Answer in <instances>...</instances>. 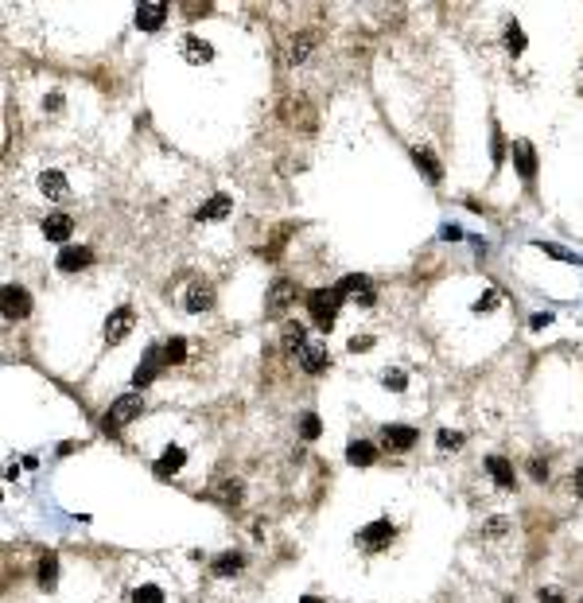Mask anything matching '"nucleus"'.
I'll return each mask as SVG.
<instances>
[{
	"instance_id": "obj_1",
	"label": "nucleus",
	"mask_w": 583,
	"mask_h": 603,
	"mask_svg": "<svg viewBox=\"0 0 583 603\" xmlns=\"http://www.w3.org/2000/svg\"><path fill=\"white\" fill-rule=\"evenodd\" d=\"M338 304H343V292H338V288H315V292H307V311H311L315 327H323V331L335 327Z\"/></svg>"
},
{
	"instance_id": "obj_2",
	"label": "nucleus",
	"mask_w": 583,
	"mask_h": 603,
	"mask_svg": "<svg viewBox=\"0 0 583 603\" xmlns=\"http://www.w3.org/2000/svg\"><path fill=\"white\" fill-rule=\"evenodd\" d=\"M140 412H144V401H140V393H124V397H117V401H113V409L105 412L102 428H105L109 436H117L124 425H129V420H137Z\"/></svg>"
},
{
	"instance_id": "obj_3",
	"label": "nucleus",
	"mask_w": 583,
	"mask_h": 603,
	"mask_svg": "<svg viewBox=\"0 0 583 603\" xmlns=\"http://www.w3.org/2000/svg\"><path fill=\"white\" fill-rule=\"evenodd\" d=\"M132 324H137L132 308H113L109 319H105V343H109V346L124 343V338H129V331H132Z\"/></svg>"
},
{
	"instance_id": "obj_4",
	"label": "nucleus",
	"mask_w": 583,
	"mask_h": 603,
	"mask_svg": "<svg viewBox=\"0 0 583 603\" xmlns=\"http://www.w3.org/2000/svg\"><path fill=\"white\" fill-rule=\"evenodd\" d=\"M0 308H4L8 319H23L31 311V296L23 292L20 284H4V292H0Z\"/></svg>"
},
{
	"instance_id": "obj_5",
	"label": "nucleus",
	"mask_w": 583,
	"mask_h": 603,
	"mask_svg": "<svg viewBox=\"0 0 583 603\" xmlns=\"http://www.w3.org/2000/svg\"><path fill=\"white\" fill-rule=\"evenodd\" d=\"M393 522L389 518H378V522H370L365 530H358V541H362V549H385L389 541H393Z\"/></svg>"
},
{
	"instance_id": "obj_6",
	"label": "nucleus",
	"mask_w": 583,
	"mask_h": 603,
	"mask_svg": "<svg viewBox=\"0 0 583 603\" xmlns=\"http://www.w3.org/2000/svg\"><path fill=\"white\" fill-rule=\"evenodd\" d=\"M164 20H168V4H164V0H144V4L137 8V28L140 31H160Z\"/></svg>"
},
{
	"instance_id": "obj_7",
	"label": "nucleus",
	"mask_w": 583,
	"mask_h": 603,
	"mask_svg": "<svg viewBox=\"0 0 583 603\" xmlns=\"http://www.w3.org/2000/svg\"><path fill=\"white\" fill-rule=\"evenodd\" d=\"M292 300H296V284H292L288 277H280V280H272V288H269V300H264V308H269L272 316H280V311H288V308H292Z\"/></svg>"
},
{
	"instance_id": "obj_8",
	"label": "nucleus",
	"mask_w": 583,
	"mask_h": 603,
	"mask_svg": "<svg viewBox=\"0 0 583 603\" xmlns=\"http://www.w3.org/2000/svg\"><path fill=\"white\" fill-rule=\"evenodd\" d=\"M299 366H304V374H323V370L331 366V354L323 343H307L304 351H299Z\"/></svg>"
},
{
	"instance_id": "obj_9",
	"label": "nucleus",
	"mask_w": 583,
	"mask_h": 603,
	"mask_svg": "<svg viewBox=\"0 0 583 603\" xmlns=\"http://www.w3.org/2000/svg\"><path fill=\"white\" fill-rule=\"evenodd\" d=\"M90 261H94V253H90L86 245H63V253L55 257V265L63 272H78V269H86Z\"/></svg>"
},
{
	"instance_id": "obj_10",
	"label": "nucleus",
	"mask_w": 583,
	"mask_h": 603,
	"mask_svg": "<svg viewBox=\"0 0 583 603\" xmlns=\"http://www.w3.org/2000/svg\"><path fill=\"white\" fill-rule=\"evenodd\" d=\"M183 59L195 63V67H203V63L214 59V47L206 43L203 36H183Z\"/></svg>"
},
{
	"instance_id": "obj_11",
	"label": "nucleus",
	"mask_w": 583,
	"mask_h": 603,
	"mask_svg": "<svg viewBox=\"0 0 583 603\" xmlns=\"http://www.w3.org/2000/svg\"><path fill=\"white\" fill-rule=\"evenodd\" d=\"M160 366H168V362H164V351H148L144 354V362H140L137 366V374H132V385H148V382H156V374H160Z\"/></svg>"
},
{
	"instance_id": "obj_12",
	"label": "nucleus",
	"mask_w": 583,
	"mask_h": 603,
	"mask_svg": "<svg viewBox=\"0 0 583 603\" xmlns=\"http://www.w3.org/2000/svg\"><path fill=\"white\" fill-rule=\"evenodd\" d=\"M183 464H187V452L179 448V444H168V448H164V456H160V464H156L152 471L160 479H171L175 471H183Z\"/></svg>"
},
{
	"instance_id": "obj_13",
	"label": "nucleus",
	"mask_w": 583,
	"mask_h": 603,
	"mask_svg": "<svg viewBox=\"0 0 583 603\" xmlns=\"http://www.w3.org/2000/svg\"><path fill=\"white\" fill-rule=\"evenodd\" d=\"M381 440H385L393 452H408V448H412V440H416V428H408V425H385V428H381Z\"/></svg>"
},
{
	"instance_id": "obj_14",
	"label": "nucleus",
	"mask_w": 583,
	"mask_h": 603,
	"mask_svg": "<svg viewBox=\"0 0 583 603\" xmlns=\"http://www.w3.org/2000/svg\"><path fill=\"white\" fill-rule=\"evenodd\" d=\"M230 210H233V199H230V195H214V199H206L203 206H198L195 222H218V218H226Z\"/></svg>"
},
{
	"instance_id": "obj_15",
	"label": "nucleus",
	"mask_w": 583,
	"mask_h": 603,
	"mask_svg": "<svg viewBox=\"0 0 583 603\" xmlns=\"http://www.w3.org/2000/svg\"><path fill=\"white\" fill-rule=\"evenodd\" d=\"M39 191H43L47 199L63 203L66 195H70V183H66V176H63V171H43V176H39Z\"/></svg>"
},
{
	"instance_id": "obj_16",
	"label": "nucleus",
	"mask_w": 583,
	"mask_h": 603,
	"mask_svg": "<svg viewBox=\"0 0 583 603\" xmlns=\"http://www.w3.org/2000/svg\"><path fill=\"white\" fill-rule=\"evenodd\" d=\"M70 230H74L70 214H47V218H43V238H47V242H66Z\"/></svg>"
},
{
	"instance_id": "obj_17",
	"label": "nucleus",
	"mask_w": 583,
	"mask_h": 603,
	"mask_svg": "<svg viewBox=\"0 0 583 603\" xmlns=\"http://www.w3.org/2000/svg\"><path fill=\"white\" fill-rule=\"evenodd\" d=\"M210 304H214V288L206 284V280H195V284L187 288V311L198 316V311H206Z\"/></svg>"
},
{
	"instance_id": "obj_18",
	"label": "nucleus",
	"mask_w": 583,
	"mask_h": 603,
	"mask_svg": "<svg viewBox=\"0 0 583 603\" xmlns=\"http://www.w3.org/2000/svg\"><path fill=\"white\" fill-rule=\"evenodd\" d=\"M513 164H518L521 179H533V176H537V152H533L529 140H518V144H513Z\"/></svg>"
},
{
	"instance_id": "obj_19",
	"label": "nucleus",
	"mask_w": 583,
	"mask_h": 603,
	"mask_svg": "<svg viewBox=\"0 0 583 603\" xmlns=\"http://www.w3.org/2000/svg\"><path fill=\"white\" fill-rule=\"evenodd\" d=\"M486 471H490V479H494L498 486H513V464H510V459L486 456Z\"/></svg>"
},
{
	"instance_id": "obj_20",
	"label": "nucleus",
	"mask_w": 583,
	"mask_h": 603,
	"mask_svg": "<svg viewBox=\"0 0 583 603\" xmlns=\"http://www.w3.org/2000/svg\"><path fill=\"white\" fill-rule=\"evenodd\" d=\"M346 459H350L354 467H370L373 459H378V448H373L370 440H354V444L346 448Z\"/></svg>"
},
{
	"instance_id": "obj_21",
	"label": "nucleus",
	"mask_w": 583,
	"mask_h": 603,
	"mask_svg": "<svg viewBox=\"0 0 583 603\" xmlns=\"http://www.w3.org/2000/svg\"><path fill=\"white\" fill-rule=\"evenodd\" d=\"M416 164H420L424 168V176L432 179V183H439V179H444V168H439V160H436V152H432V148H416Z\"/></svg>"
},
{
	"instance_id": "obj_22",
	"label": "nucleus",
	"mask_w": 583,
	"mask_h": 603,
	"mask_svg": "<svg viewBox=\"0 0 583 603\" xmlns=\"http://www.w3.org/2000/svg\"><path fill=\"white\" fill-rule=\"evenodd\" d=\"M335 288H338L343 296H365V292H373V288H370V277H362V272H350V277H343Z\"/></svg>"
},
{
	"instance_id": "obj_23",
	"label": "nucleus",
	"mask_w": 583,
	"mask_h": 603,
	"mask_svg": "<svg viewBox=\"0 0 583 603\" xmlns=\"http://www.w3.org/2000/svg\"><path fill=\"white\" fill-rule=\"evenodd\" d=\"M241 565H245V557H241V553H222V557L214 560V576H237Z\"/></svg>"
},
{
	"instance_id": "obj_24",
	"label": "nucleus",
	"mask_w": 583,
	"mask_h": 603,
	"mask_svg": "<svg viewBox=\"0 0 583 603\" xmlns=\"http://www.w3.org/2000/svg\"><path fill=\"white\" fill-rule=\"evenodd\" d=\"M55 580H58V557H55V553H47V557L39 560V588L51 592Z\"/></svg>"
},
{
	"instance_id": "obj_25",
	"label": "nucleus",
	"mask_w": 583,
	"mask_h": 603,
	"mask_svg": "<svg viewBox=\"0 0 583 603\" xmlns=\"http://www.w3.org/2000/svg\"><path fill=\"white\" fill-rule=\"evenodd\" d=\"M183 358H187V338H183V335L168 338V343H164V362L175 366V362H183Z\"/></svg>"
},
{
	"instance_id": "obj_26",
	"label": "nucleus",
	"mask_w": 583,
	"mask_h": 603,
	"mask_svg": "<svg viewBox=\"0 0 583 603\" xmlns=\"http://www.w3.org/2000/svg\"><path fill=\"white\" fill-rule=\"evenodd\" d=\"M241 494H245V491H241V483H237V479H226V483H218V498L226 502V506H237V502H241Z\"/></svg>"
},
{
	"instance_id": "obj_27",
	"label": "nucleus",
	"mask_w": 583,
	"mask_h": 603,
	"mask_svg": "<svg viewBox=\"0 0 583 603\" xmlns=\"http://www.w3.org/2000/svg\"><path fill=\"white\" fill-rule=\"evenodd\" d=\"M319 432H323L319 417H315V412H304V417H299V436H304V440H319Z\"/></svg>"
},
{
	"instance_id": "obj_28",
	"label": "nucleus",
	"mask_w": 583,
	"mask_h": 603,
	"mask_svg": "<svg viewBox=\"0 0 583 603\" xmlns=\"http://www.w3.org/2000/svg\"><path fill=\"white\" fill-rule=\"evenodd\" d=\"M132 603H164V592L156 584H140V588H132Z\"/></svg>"
},
{
	"instance_id": "obj_29",
	"label": "nucleus",
	"mask_w": 583,
	"mask_h": 603,
	"mask_svg": "<svg viewBox=\"0 0 583 603\" xmlns=\"http://www.w3.org/2000/svg\"><path fill=\"white\" fill-rule=\"evenodd\" d=\"M284 346H288V351H296V354L307 346V343H304V327H299V324H288V327H284Z\"/></svg>"
},
{
	"instance_id": "obj_30",
	"label": "nucleus",
	"mask_w": 583,
	"mask_h": 603,
	"mask_svg": "<svg viewBox=\"0 0 583 603\" xmlns=\"http://www.w3.org/2000/svg\"><path fill=\"white\" fill-rule=\"evenodd\" d=\"M506 47H510L513 55L525 51V31H521V23H510V28H506Z\"/></svg>"
},
{
	"instance_id": "obj_31",
	"label": "nucleus",
	"mask_w": 583,
	"mask_h": 603,
	"mask_svg": "<svg viewBox=\"0 0 583 603\" xmlns=\"http://www.w3.org/2000/svg\"><path fill=\"white\" fill-rule=\"evenodd\" d=\"M510 533V518H490L486 525H482V537H490V541H494V537H506Z\"/></svg>"
},
{
	"instance_id": "obj_32",
	"label": "nucleus",
	"mask_w": 583,
	"mask_h": 603,
	"mask_svg": "<svg viewBox=\"0 0 583 603\" xmlns=\"http://www.w3.org/2000/svg\"><path fill=\"white\" fill-rule=\"evenodd\" d=\"M307 47H311V36H299L296 43L288 47V63L296 67V63H304V55H307Z\"/></svg>"
},
{
	"instance_id": "obj_33",
	"label": "nucleus",
	"mask_w": 583,
	"mask_h": 603,
	"mask_svg": "<svg viewBox=\"0 0 583 603\" xmlns=\"http://www.w3.org/2000/svg\"><path fill=\"white\" fill-rule=\"evenodd\" d=\"M436 440H439V448H444V452H455V448H463V432H451V428H444V432H439Z\"/></svg>"
},
{
	"instance_id": "obj_34",
	"label": "nucleus",
	"mask_w": 583,
	"mask_h": 603,
	"mask_svg": "<svg viewBox=\"0 0 583 603\" xmlns=\"http://www.w3.org/2000/svg\"><path fill=\"white\" fill-rule=\"evenodd\" d=\"M381 382H385V390H397V393H401L405 385H408V378L401 374V370H385V378H381Z\"/></svg>"
},
{
	"instance_id": "obj_35",
	"label": "nucleus",
	"mask_w": 583,
	"mask_h": 603,
	"mask_svg": "<svg viewBox=\"0 0 583 603\" xmlns=\"http://www.w3.org/2000/svg\"><path fill=\"white\" fill-rule=\"evenodd\" d=\"M494 308H498V292H482L478 300H474V311H478V316L482 311H494Z\"/></svg>"
},
{
	"instance_id": "obj_36",
	"label": "nucleus",
	"mask_w": 583,
	"mask_h": 603,
	"mask_svg": "<svg viewBox=\"0 0 583 603\" xmlns=\"http://www.w3.org/2000/svg\"><path fill=\"white\" fill-rule=\"evenodd\" d=\"M529 475L537 479V483H545V479H548V464H545V459H529Z\"/></svg>"
},
{
	"instance_id": "obj_37",
	"label": "nucleus",
	"mask_w": 583,
	"mask_h": 603,
	"mask_svg": "<svg viewBox=\"0 0 583 603\" xmlns=\"http://www.w3.org/2000/svg\"><path fill=\"white\" fill-rule=\"evenodd\" d=\"M540 250L548 253V257H556V261H576V253H568V250H560V245H540Z\"/></svg>"
},
{
	"instance_id": "obj_38",
	"label": "nucleus",
	"mask_w": 583,
	"mask_h": 603,
	"mask_svg": "<svg viewBox=\"0 0 583 603\" xmlns=\"http://www.w3.org/2000/svg\"><path fill=\"white\" fill-rule=\"evenodd\" d=\"M370 346H373L370 335H354V338H350V351H354V354H358V351H370Z\"/></svg>"
},
{
	"instance_id": "obj_39",
	"label": "nucleus",
	"mask_w": 583,
	"mask_h": 603,
	"mask_svg": "<svg viewBox=\"0 0 583 603\" xmlns=\"http://www.w3.org/2000/svg\"><path fill=\"white\" fill-rule=\"evenodd\" d=\"M548 324H552V316H548V311H537V316L529 319V327H533V331H540V327H548Z\"/></svg>"
},
{
	"instance_id": "obj_40",
	"label": "nucleus",
	"mask_w": 583,
	"mask_h": 603,
	"mask_svg": "<svg viewBox=\"0 0 583 603\" xmlns=\"http://www.w3.org/2000/svg\"><path fill=\"white\" fill-rule=\"evenodd\" d=\"M506 160V148H502V133H494V164Z\"/></svg>"
},
{
	"instance_id": "obj_41",
	"label": "nucleus",
	"mask_w": 583,
	"mask_h": 603,
	"mask_svg": "<svg viewBox=\"0 0 583 603\" xmlns=\"http://www.w3.org/2000/svg\"><path fill=\"white\" fill-rule=\"evenodd\" d=\"M540 603H564V599H560V592L548 588V592H540Z\"/></svg>"
},
{
	"instance_id": "obj_42",
	"label": "nucleus",
	"mask_w": 583,
	"mask_h": 603,
	"mask_svg": "<svg viewBox=\"0 0 583 603\" xmlns=\"http://www.w3.org/2000/svg\"><path fill=\"white\" fill-rule=\"evenodd\" d=\"M198 12L206 16V12H210V4H187V16H198Z\"/></svg>"
},
{
	"instance_id": "obj_43",
	"label": "nucleus",
	"mask_w": 583,
	"mask_h": 603,
	"mask_svg": "<svg viewBox=\"0 0 583 603\" xmlns=\"http://www.w3.org/2000/svg\"><path fill=\"white\" fill-rule=\"evenodd\" d=\"M43 105H47V110H58V105H63V94H51V97H47Z\"/></svg>"
},
{
	"instance_id": "obj_44",
	"label": "nucleus",
	"mask_w": 583,
	"mask_h": 603,
	"mask_svg": "<svg viewBox=\"0 0 583 603\" xmlns=\"http://www.w3.org/2000/svg\"><path fill=\"white\" fill-rule=\"evenodd\" d=\"M439 234H444V238H463V230H459V226H444Z\"/></svg>"
},
{
	"instance_id": "obj_45",
	"label": "nucleus",
	"mask_w": 583,
	"mask_h": 603,
	"mask_svg": "<svg viewBox=\"0 0 583 603\" xmlns=\"http://www.w3.org/2000/svg\"><path fill=\"white\" fill-rule=\"evenodd\" d=\"M572 483H576V494L583 498V471H576V479H572Z\"/></svg>"
},
{
	"instance_id": "obj_46",
	"label": "nucleus",
	"mask_w": 583,
	"mask_h": 603,
	"mask_svg": "<svg viewBox=\"0 0 583 603\" xmlns=\"http://www.w3.org/2000/svg\"><path fill=\"white\" fill-rule=\"evenodd\" d=\"M299 603H323L319 596H304V599H299Z\"/></svg>"
}]
</instances>
